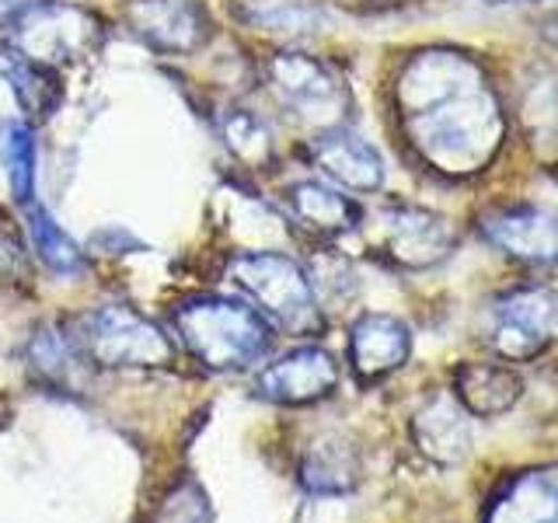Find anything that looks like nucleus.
Instances as JSON below:
<instances>
[{"mask_svg": "<svg viewBox=\"0 0 558 523\" xmlns=\"http://www.w3.org/2000/svg\"><path fill=\"white\" fill-rule=\"evenodd\" d=\"M482 234L506 255L531 266L558 262V217L541 206H499L482 217Z\"/></svg>", "mask_w": 558, "mask_h": 523, "instance_id": "1a4fd4ad", "label": "nucleus"}, {"mask_svg": "<svg viewBox=\"0 0 558 523\" xmlns=\"http://www.w3.org/2000/svg\"><path fill=\"white\" fill-rule=\"evenodd\" d=\"M311 161L318 165L331 182L356 192H377L384 185V157L363 136L345 130H325L314 136Z\"/></svg>", "mask_w": 558, "mask_h": 523, "instance_id": "9b49d317", "label": "nucleus"}, {"mask_svg": "<svg viewBox=\"0 0 558 523\" xmlns=\"http://www.w3.org/2000/svg\"><path fill=\"white\" fill-rule=\"evenodd\" d=\"M70 345L84 363L105 370H126V366H168L174 360V345L147 314L126 304L92 307L70 325Z\"/></svg>", "mask_w": 558, "mask_h": 523, "instance_id": "7ed1b4c3", "label": "nucleus"}, {"mask_svg": "<svg viewBox=\"0 0 558 523\" xmlns=\"http://www.w3.org/2000/svg\"><path fill=\"white\" fill-rule=\"evenodd\" d=\"M488 339L506 360H531L558 339V290L520 287L493 307Z\"/></svg>", "mask_w": 558, "mask_h": 523, "instance_id": "423d86ee", "label": "nucleus"}, {"mask_svg": "<svg viewBox=\"0 0 558 523\" xmlns=\"http://www.w3.org/2000/svg\"><path fill=\"white\" fill-rule=\"evenodd\" d=\"M353 482V464L336 447H318L304 464V485L314 492H342Z\"/></svg>", "mask_w": 558, "mask_h": 523, "instance_id": "aec40b11", "label": "nucleus"}, {"mask_svg": "<svg viewBox=\"0 0 558 523\" xmlns=\"http://www.w3.org/2000/svg\"><path fill=\"white\" fill-rule=\"evenodd\" d=\"M39 8H43V0H0V32L25 25Z\"/></svg>", "mask_w": 558, "mask_h": 523, "instance_id": "5701e85b", "label": "nucleus"}, {"mask_svg": "<svg viewBox=\"0 0 558 523\" xmlns=\"http://www.w3.org/2000/svg\"><path fill=\"white\" fill-rule=\"evenodd\" d=\"M223 139L244 165H258L269 157V130L252 109H231L223 115Z\"/></svg>", "mask_w": 558, "mask_h": 523, "instance_id": "6ab92c4d", "label": "nucleus"}, {"mask_svg": "<svg viewBox=\"0 0 558 523\" xmlns=\"http://www.w3.org/2000/svg\"><path fill=\"white\" fill-rule=\"evenodd\" d=\"M25 223H28V238H32L35 255H39L52 272H60V276H81L84 272L81 244L63 231L49 209L28 203L25 206Z\"/></svg>", "mask_w": 558, "mask_h": 523, "instance_id": "f3484780", "label": "nucleus"}, {"mask_svg": "<svg viewBox=\"0 0 558 523\" xmlns=\"http://www.w3.org/2000/svg\"><path fill=\"white\" fill-rule=\"evenodd\" d=\"M0 161H4L8 171L11 196L28 206L35 196V133L25 122L11 119L0 126Z\"/></svg>", "mask_w": 558, "mask_h": 523, "instance_id": "a211bd4d", "label": "nucleus"}, {"mask_svg": "<svg viewBox=\"0 0 558 523\" xmlns=\"http://www.w3.org/2000/svg\"><path fill=\"white\" fill-rule=\"evenodd\" d=\"M450 227L418 206H391L377 217V248L398 266L426 269L450 255Z\"/></svg>", "mask_w": 558, "mask_h": 523, "instance_id": "0eeeda50", "label": "nucleus"}, {"mask_svg": "<svg viewBox=\"0 0 558 523\" xmlns=\"http://www.w3.org/2000/svg\"><path fill=\"white\" fill-rule=\"evenodd\" d=\"M25 266V255H22V248H17V241H14V234L11 231H0V272H17Z\"/></svg>", "mask_w": 558, "mask_h": 523, "instance_id": "b1692460", "label": "nucleus"}, {"mask_svg": "<svg viewBox=\"0 0 558 523\" xmlns=\"http://www.w3.org/2000/svg\"><path fill=\"white\" fill-rule=\"evenodd\" d=\"M231 283L258 304L255 311L266 321L290 331H314L322 325L307 272L283 252H252L234 258Z\"/></svg>", "mask_w": 558, "mask_h": 523, "instance_id": "20e7f679", "label": "nucleus"}, {"mask_svg": "<svg viewBox=\"0 0 558 523\" xmlns=\"http://www.w3.org/2000/svg\"><path fill=\"white\" fill-rule=\"evenodd\" d=\"M412 353V336L391 314H363L349 331V360L363 380H380Z\"/></svg>", "mask_w": 558, "mask_h": 523, "instance_id": "f8f14e48", "label": "nucleus"}, {"mask_svg": "<svg viewBox=\"0 0 558 523\" xmlns=\"http://www.w3.org/2000/svg\"><path fill=\"white\" fill-rule=\"evenodd\" d=\"M415 440L436 461H458L471 440L468 409L453 405L450 398H433L415 415Z\"/></svg>", "mask_w": 558, "mask_h": 523, "instance_id": "dca6fc26", "label": "nucleus"}, {"mask_svg": "<svg viewBox=\"0 0 558 523\" xmlns=\"http://www.w3.org/2000/svg\"><path fill=\"white\" fill-rule=\"evenodd\" d=\"M453 388L471 415H499L520 398L523 384L506 363H464Z\"/></svg>", "mask_w": 558, "mask_h": 523, "instance_id": "2eb2a0df", "label": "nucleus"}, {"mask_svg": "<svg viewBox=\"0 0 558 523\" xmlns=\"http://www.w3.org/2000/svg\"><path fill=\"white\" fill-rule=\"evenodd\" d=\"M488 523H558V467L513 478L496 496Z\"/></svg>", "mask_w": 558, "mask_h": 523, "instance_id": "ddd939ff", "label": "nucleus"}, {"mask_svg": "<svg viewBox=\"0 0 558 523\" xmlns=\"http://www.w3.org/2000/svg\"><path fill=\"white\" fill-rule=\"evenodd\" d=\"M252 25L272 28V32H311L318 25V11L304 4H287V0H272V4H255L252 11H244Z\"/></svg>", "mask_w": 558, "mask_h": 523, "instance_id": "4be33fe9", "label": "nucleus"}, {"mask_svg": "<svg viewBox=\"0 0 558 523\" xmlns=\"http://www.w3.org/2000/svg\"><path fill=\"white\" fill-rule=\"evenodd\" d=\"M401 133L444 174H471L493 161L506 119L478 60L458 49H423L395 81Z\"/></svg>", "mask_w": 558, "mask_h": 523, "instance_id": "f257e3e1", "label": "nucleus"}, {"mask_svg": "<svg viewBox=\"0 0 558 523\" xmlns=\"http://www.w3.org/2000/svg\"><path fill=\"white\" fill-rule=\"evenodd\" d=\"M130 22L165 52H189L209 39V17L196 0H133Z\"/></svg>", "mask_w": 558, "mask_h": 523, "instance_id": "9d476101", "label": "nucleus"}, {"mask_svg": "<svg viewBox=\"0 0 558 523\" xmlns=\"http://www.w3.org/2000/svg\"><path fill=\"white\" fill-rule=\"evenodd\" d=\"M339 366L336 356L322 345H301L293 353L279 356L258 374L262 398L279 401V405H311L336 391Z\"/></svg>", "mask_w": 558, "mask_h": 523, "instance_id": "6e6552de", "label": "nucleus"}, {"mask_svg": "<svg viewBox=\"0 0 558 523\" xmlns=\"http://www.w3.org/2000/svg\"><path fill=\"white\" fill-rule=\"evenodd\" d=\"M171 325L179 331L185 353L209 370H244L266 356L272 342L269 321L252 304L217 293L182 301L171 311Z\"/></svg>", "mask_w": 558, "mask_h": 523, "instance_id": "f03ea898", "label": "nucleus"}, {"mask_svg": "<svg viewBox=\"0 0 558 523\" xmlns=\"http://www.w3.org/2000/svg\"><path fill=\"white\" fill-rule=\"evenodd\" d=\"M154 523H214V513H209V502L196 482H179L161 499Z\"/></svg>", "mask_w": 558, "mask_h": 523, "instance_id": "412c9836", "label": "nucleus"}, {"mask_svg": "<svg viewBox=\"0 0 558 523\" xmlns=\"http://www.w3.org/2000/svg\"><path fill=\"white\" fill-rule=\"evenodd\" d=\"M266 87L279 109L322 133L336 130L349 109V92L336 70L296 49L272 52L266 60Z\"/></svg>", "mask_w": 558, "mask_h": 523, "instance_id": "39448f33", "label": "nucleus"}, {"mask_svg": "<svg viewBox=\"0 0 558 523\" xmlns=\"http://www.w3.org/2000/svg\"><path fill=\"white\" fill-rule=\"evenodd\" d=\"M287 203L293 209V217L301 220L307 231L314 234H325V238H336L353 231L360 223V206L336 192L325 182H296L287 192Z\"/></svg>", "mask_w": 558, "mask_h": 523, "instance_id": "4468645a", "label": "nucleus"}]
</instances>
